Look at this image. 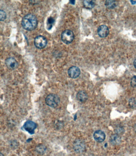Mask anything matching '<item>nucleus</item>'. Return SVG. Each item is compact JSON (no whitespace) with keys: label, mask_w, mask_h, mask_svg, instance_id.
Listing matches in <instances>:
<instances>
[{"label":"nucleus","mask_w":136,"mask_h":156,"mask_svg":"<svg viewBox=\"0 0 136 156\" xmlns=\"http://www.w3.org/2000/svg\"><path fill=\"white\" fill-rule=\"evenodd\" d=\"M109 33L108 27L105 25H101L98 27V35L101 38H105L107 37Z\"/></svg>","instance_id":"1a4fd4ad"},{"label":"nucleus","mask_w":136,"mask_h":156,"mask_svg":"<svg viewBox=\"0 0 136 156\" xmlns=\"http://www.w3.org/2000/svg\"><path fill=\"white\" fill-rule=\"evenodd\" d=\"M55 22V20L52 17H50L48 18L47 22L48 23L49 25V27H48V30H50L52 29V25Z\"/></svg>","instance_id":"dca6fc26"},{"label":"nucleus","mask_w":136,"mask_h":156,"mask_svg":"<svg viewBox=\"0 0 136 156\" xmlns=\"http://www.w3.org/2000/svg\"><path fill=\"white\" fill-rule=\"evenodd\" d=\"M46 148L45 146L41 144L38 145L36 148V151L38 153L43 154L46 151Z\"/></svg>","instance_id":"2eb2a0df"},{"label":"nucleus","mask_w":136,"mask_h":156,"mask_svg":"<svg viewBox=\"0 0 136 156\" xmlns=\"http://www.w3.org/2000/svg\"><path fill=\"white\" fill-rule=\"evenodd\" d=\"M61 41L66 44H70L74 38V33L70 30H66L61 34Z\"/></svg>","instance_id":"7ed1b4c3"},{"label":"nucleus","mask_w":136,"mask_h":156,"mask_svg":"<svg viewBox=\"0 0 136 156\" xmlns=\"http://www.w3.org/2000/svg\"><path fill=\"white\" fill-rule=\"evenodd\" d=\"M73 149L77 153H82L85 149V143L83 140L80 139L76 140L73 144Z\"/></svg>","instance_id":"39448f33"},{"label":"nucleus","mask_w":136,"mask_h":156,"mask_svg":"<svg viewBox=\"0 0 136 156\" xmlns=\"http://www.w3.org/2000/svg\"><path fill=\"white\" fill-rule=\"evenodd\" d=\"M83 6L88 9L93 8L95 5V3L93 1H83Z\"/></svg>","instance_id":"ddd939ff"},{"label":"nucleus","mask_w":136,"mask_h":156,"mask_svg":"<svg viewBox=\"0 0 136 156\" xmlns=\"http://www.w3.org/2000/svg\"><path fill=\"white\" fill-rule=\"evenodd\" d=\"M131 85L132 87H136V76H133L131 78Z\"/></svg>","instance_id":"6ab92c4d"},{"label":"nucleus","mask_w":136,"mask_h":156,"mask_svg":"<svg viewBox=\"0 0 136 156\" xmlns=\"http://www.w3.org/2000/svg\"><path fill=\"white\" fill-rule=\"evenodd\" d=\"M1 156H4V155H3V154H2V153H1Z\"/></svg>","instance_id":"4be33fe9"},{"label":"nucleus","mask_w":136,"mask_h":156,"mask_svg":"<svg viewBox=\"0 0 136 156\" xmlns=\"http://www.w3.org/2000/svg\"><path fill=\"white\" fill-rule=\"evenodd\" d=\"M48 41L44 36L39 35L35 37L34 40V44L36 48L38 49H44L47 46Z\"/></svg>","instance_id":"20e7f679"},{"label":"nucleus","mask_w":136,"mask_h":156,"mask_svg":"<svg viewBox=\"0 0 136 156\" xmlns=\"http://www.w3.org/2000/svg\"><path fill=\"white\" fill-rule=\"evenodd\" d=\"M76 98L80 102H85L88 99L87 93L84 91H80L76 94Z\"/></svg>","instance_id":"9b49d317"},{"label":"nucleus","mask_w":136,"mask_h":156,"mask_svg":"<svg viewBox=\"0 0 136 156\" xmlns=\"http://www.w3.org/2000/svg\"><path fill=\"white\" fill-rule=\"evenodd\" d=\"M7 18L6 13L3 10H0V20L4 21Z\"/></svg>","instance_id":"f3484780"},{"label":"nucleus","mask_w":136,"mask_h":156,"mask_svg":"<svg viewBox=\"0 0 136 156\" xmlns=\"http://www.w3.org/2000/svg\"><path fill=\"white\" fill-rule=\"evenodd\" d=\"M23 128L28 133L33 135L35 133V129L37 127V124L32 120H28L24 124Z\"/></svg>","instance_id":"423d86ee"},{"label":"nucleus","mask_w":136,"mask_h":156,"mask_svg":"<svg viewBox=\"0 0 136 156\" xmlns=\"http://www.w3.org/2000/svg\"><path fill=\"white\" fill-rule=\"evenodd\" d=\"M7 67L10 70H14L17 69L18 66V62L14 58L9 57L7 58L5 61Z\"/></svg>","instance_id":"0eeeda50"},{"label":"nucleus","mask_w":136,"mask_h":156,"mask_svg":"<svg viewBox=\"0 0 136 156\" xmlns=\"http://www.w3.org/2000/svg\"><path fill=\"white\" fill-rule=\"evenodd\" d=\"M134 65L136 69V59H135L134 61Z\"/></svg>","instance_id":"412c9836"},{"label":"nucleus","mask_w":136,"mask_h":156,"mask_svg":"<svg viewBox=\"0 0 136 156\" xmlns=\"http://www.w3.org/2000/svg\"><path fill=\"white\" fill-rule=\"evenodd\" d=\"M117 5V2L115 1H106V6L109 9H113Z\"/></svg>","instance_id":"4468645a"},{"label":"nucleus","mask_w":136,"mask_h":156,"mask_svg":"<svg viewBox=\"0 0 136 156\" xmlns=\"http://www.w3.org/2000/svg\"><path fill=\"white\" fill-rule=\"evenodd\" d=\"M94 139L98 143L103 142L106 138V135L103 131L101 130L96 131L93 135Z\"/></svg>","instance_id":"9d476101"},{"label":"nucleus","mask_w":136,"mask_h":156,"mask_svg":"<svg viewBox=\"0 0 136 156\" xmlns=\"http://www.w3.org/2000/svg\"><path fill=\"white\" fill-rule=\"evenodd\" d=\"M67 73L70 78L75 79L79 77L80 75L81 71L78 67L76 66H72L68 69Z\"/></svg>","instance_id":"6e6552de"},{"label":"nucleus","mask_w":136,"mask_h":156,"mask_svg":"<svg viewBox=\"0 0 136 156\" xmlns=\"http://www.w3.org/2000/svg\"><path fill=\"white\" fill-rule=\"evenodd\" d=\"M46 104L52 108H56L59 105L60 102V99L57 94H50L46 97L45 99Z\"/></svg>","instance_id":"f03ea898"},{"label":"nucleus","mask_w":136,"mask_h":156,"mask_svg":"<svg viewBox=\"0 0 136 156\" xmlns=\"http://www.w3.org/2000/svg\"><path fill=\"white\" fill-rule=\"evenodd\" d=\"M121 141L120 137L116 134L112 135L110 138V141L113 145H116L119 144Z\"/></svg>","instance_id":"f8f14e48"},{"label":"nucleus","mask_w":136,"mask_h":156,"mask_svg":"<svg viewBox=\"0 0 136 156\" xmlns=\"http://www.w3.org/2000/svg\"><path fill=\"white\" fill-rule=\"evenodd\" d=\"M69 2H70V3L71 4H73V5H74V4H75V1H69Z\"/></svg>","instance_id":"aec40b11"},{"label":"nucleus","mask_w":136,"mask_h":156,"mask_svg":"<svg viewBox=\"0 0 136 156\" xmlns=\"http://www.w3.org/2000/svg\"><path fill=\"white\" fill-rule=\"evenodd\" d=\"M38 24V21L37 17L32 14L26 15L22 20V27L24 29L29 31L35 30L37 27Z\"/></svg>","instance_id":"f257e3e1"},{"label":"nucleus","mask_w":136,"mask_h":156,"mask_svg":"<svg viewBox=\"0 0 136 156\" xmlns=\"http://www.w3.org/2000/svg\"><path fill=\"white\" fill-rule=\"evenodd\" d=\"M130 106L132 108L136 107V100L134 98L131 99L129 101Z\"/></svg>","instance_id":"a211bd4d"}]
</instances>
